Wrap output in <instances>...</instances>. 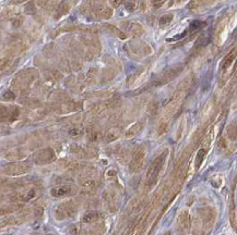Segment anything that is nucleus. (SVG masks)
<instances>
[{"label":"nucleus","instance_id":"obj_1","mask_svg":"<svg viewBox=\"0 0 237 235\" xmlns=\"http://www.w3.org/2000/svg\"><path fill=\"white\" fill-rule=\"evenodd\" d=\"M166 154H167V151H164L163 154H161L159 157H156L155 160L152 162V165L150 167L149 171H148V181L153 182L155 180V178L157 176V174L159 173L161 169H162L164 162H165L166 159Z\"/></svg>","mask_w":237,"mask_h":235},{"label":"nucleus","instance_id":"obj_2","mask_svg":"<svg viewBox=\"0 0 237 235\" xmlns=\"http://www.w3.org/2000/svg\"><path fill=\"white\" fill-rule=\"evenodd\" d=\"M75 206L70 202H66V204H62L56 209V217H57L58 220H64V219L72 217L75 215Z\"/></svg>","mask_w":237,"mask_h":235},{"label":"nucleus","instance_id":"obj_3","mask_svg":"<svg viewBox=\"0 0 237 235\" xmlns=\"http://www.w3.org/2000/svg\"><path fill=\"white\" fill-rule=\"evenodd\" d=\"M189 225H190V220H189V213L188 211L184 210L178 217V226H177V232L178 235H187L188 231H189Z\"/></svg>","mask_w":237,"mask_h":235},{"label":"nucleus","instance_id":"obj_4","mask_svg":"<svg viewBox=\"0 0 237 235\" xmlns=\"http://www.w3.org/2000/svg\"><path fill=\"white\" fill-rule=\"evenodd\" d=\"M144 158H146V149L144 148H140L139 150L135 152L131 162H130V171L131 172L139 171L140 169H141V167H142L143 162H144Z\"/></svg>","mask_w":237,"mask_h":235},{"label":"nucleus","instance_id":"obj_5","mask_svg":"<svg viewBox=\"0 0 237 235\" xmlns=\"http://www.w3.org/2000/svg\"><path fill=\"white\" fill-rule=\"evenodd\" d=\"M54 159V152L51 149H45V150L38 152L36 158H35V161L37 163H46V162H49Z\"/></svg>","mask_w":237,"mask_h":235},{"label":"nucleus","instance_id":"obj_6","mask_svg":"<svg viewBox=\"0 0 237 235\" xmlns=\"http://www.w3.org/2000/svg\"><path fill=\"white\" fill-rule=\"evenodd\" d=\"M29 169L25 167V165H9L7 167V169L4 170V172L9 175H20V174H23L25 172H27Z\"/></svg>","mask_w":237,"mask_h":235},{"label":"nucleus","instance_id":"obj_7","mask_svg":"<svg viewBox=\"0 0 237 235\" xmlns=\"http://www.w3.org/2000/svg\"><path fill=\"white\" fill-rule=\"evenodd\" d=\"M71 193V187L68 185H64V186H59V187H55L51 189V195L54 197H62L66 195H69Z\"/></svg>","mask_w":237,"mask_h":235},{"label":"nucleus","instance_id":"obj_8","mask_svg":"<svg viewBox=\"0 0 237 235\" xmlns=\"http://www.w3.org/2000/svg\"><path fill=\"white\" fill-rule=\"evenodd\" d=\"M104 200H105V204L108 206L110 209H115L116 206H117V198H116V196L113 193L110 191H106L105 194H104Z\"/></svg>","mask_w":237,"mask_h":235},{"label":"nucleus","instance_id":"obj_9","mask_svg":"<svg viewBox=\"0 0 237 235\" xmlns=\"http://www.w3.org/2000/svg\"><path fill=\"white\" fill-rule=\"evenodd\" d=\"M235 57H236V50L234 49L233 51H230V54H227L226 57L223 59V62H222V67H223V70H226V69H228V67L232 65L233 61L235 60Z\"/></svg>","mask_w":237,"mask_h":235},{"label":"nucleus","instance_id":"obj_10","mask_svg":"<svg viewBox=\"0 0 237 235\" xmlns=\"http://www.w3.org/2000/svg\"><path fill=\"white\" fill-rule=\"evenodd\" d=\"M98 212L96 211H91V212H88V213H85L83 215V218H82V221L85 222V223H92V222H95L96 220H98Z\"/></svg>","mask_w":237,"mask_h":235},{"label":"nucleus","instance_id":"obj_11","mask_svg":"<svg viewBox=\"0 0 237 235\" xmlns=\"http://www.w3.org/2000/svg\"><path fill=\"white\" fill-rule=\"evenodd\" d=\"M140 130H141V124H139V123H135V124H133L132 126H130L128 131L126 132V137H127V138L135 137V135H137L140 132Z\"/></svg>","mask_w":237,"mask_h":235},{"label":"nucleus","instance_id":"obj_12","mask_svg":"<svg viewBox=\"0 0 237 235\" xmlns=\"http://www.w3.org/2000/svg\"><path fill=\"white\" fill-rule=\"evenodd\" d=\"M206 154H207V149H206V148H201V149L197 152V157H196V168L197 169H199V167L203 162V160L206 158Z\"/></svg>","mask_w":237,"mask_h":235},{"label":"nucleus","instance_id":"obj_13","mask_svg":"<svg viewBox=\"0 0 237 235\" xmlns=\"http://www.w3.org/2000/svg\"><path fill=\"white\" fill-rule=\"evenodd\" d=\"M204 22H201V21H193V22H191V24H190L189 26V30H191V32H196V30H199L201 27L204 26ZM188 30V32H189Z\"/></svg>","mask_w":237,"mask_h":235},{"label":"nucleus","instance_id":"obj_14","mask_svg":"<svg viewBox=\"0 0 237 235\" xmlns=\"http://www.w3.org/2000/svg\"><path fill=\"white\" fill-rule=\"evenodd\" d=\"M35 196V191L32 189V191H29L26 193H22V194L19 196V199L20 200H23V202H27V200H30L32 199Z\"/></svg>","mask_w":237,"mask_h":235},{"label":"nucleus","instance_id":"obj_15","mask_svg":"<svg viewBox=\"0 0 237 235\" xmlns=\"http://www.w3.org/2000/svg\"><path fill=\"white\" fill-rule=\"evenodd\" d=\"M172 20H173V14H165V15H163L159 19V25L161 26H166V25H168L172 22Z\"/></svg>","mask_w":237,"mask_h":235},{"label":"nucleus","instance_id":"obj_16","mask_svg":"<svg viewBox=\"0 0 237 235\" xmlns=\"http://www.w3.org/2000/svg\"><path fill=\"white\" fill-rule=\"evenodd\" d=\"M119 136V131L117 128H112L110 131H108L107 133V141H115L116 138Z\"/></svg>","mask_w":237,"mask_h":235},{"label":"nucleus","instance_id":"obj_17","mask_svg":"<svg viewBox=\"0 0 237 235\" xmlns=\"http://www.w3.org/2000/svg\"><path fill=\"white\" fill-rule=\"evenodd\" d=\"M81 186H83L85 188L94 187L95 181H93V180H83V181H81Z\"/></svg>","mask_w":237,"mask_h":235},{"label":"nucleus","instance_id":"obj_18","mask_svg":"<svg viewBox=\"0 0 237 235\" xmlns=\"http://www.w3.org/2000/svg\"><path fill=\"white\" fill-rule=\"evenodd\" d=\"M187 33H189L188 32V30H185V32H183V34H180V35H176V36H174L173 38H169V39H167V41H179V39H183L184 37L186 36Z\"/></svg>","mask_w":237,"mask_h":235},{"label":"nucleus","instance_id":"obj_19","mask_svg":"<svg viewBox=\"0 0 237 235\" xmlns=\"http://www.w3.org/2000/svg\"><path fill=\"white\" fill-rule=\"evenodd\" d=\"M10 223H11L10 219H1V220H0V230H1V228H4L8 224H10Z\"/></svg>","mask_w":237,"mask_h":235},{"label":"nucleus","instance_id":"obj_20","mask_svg":"<svg viewBox=\"0 0 237 235\" xmlns=\"http://www.w3.org/2000/svg\"><path fill=\"white\" fill-rule=\"evenodd\" d=\"M109 2L114 8H118L119 6H121L124 0H109Z\"/></svg>","mask_w":237,"mask_h":235},{"label":"nucleus","instance_id":"obj_21","mask_svg":"<svg viewBox=\"0 0 237 235\" xmlns=\"http://www.w3.org/2000/svg\"><path fill=\"white\" fill-rule=\"evenodd\" d=\"M106 175H107V178H116V175H117V172H116L115 170L110 169V170H108V171L106 172Z\"/></svg>","mask_w":237,"mask_h":235},{"label":"nucleus","instance_id":"obj_22","mask_svg":"<svg viewBox=\"0 0 237 235\" xmlns=\"http://www.w3.org/2000/svg\"><path fill=\"white\" fill-rule=\"evenodd\" d=\"M4 98L6 100H10V99H13L14 98V95L12 94V93H10V91H8V93H6V94L4 95Z\"/></svg>","mask_w":237,"mask_h":235},{"label":"nucleus","instance_id":"obj_23","mask_svg":"<svg viewBox=\"0 0 237 235\" xmlns=\"http://www.w3.org/2000/svg\"><path fill=\"white\" fill-rule=\"evenodd\" d=\"M166 128H167V123H163V124H161V126H159V134H163V133H165Z\"/></svg>","mask_w":237,"mask_h":235},{"label":"nucleus","instance_id":"obj_24","mask_svg":"<svg viewBox=\"0 0 237 235\" xmlns=\"http://www.w3.org/2000/svg\"><path fill=\"white\" fill-rule=\"evenodd\" d=\"M135 4H132V2H128V4H126V8H127L128 10H130V11L133 10V9H135Z\"/></svg>","mask_w":237,"mask_h":235},{"label":"nucleus","instance_id":"obj_25","mask_svg":"<svg viewBox=\"0 0 237 235\" xmlns=\"http://www.w3.org/2000/svg\"><path fill=\"white\" fill-rule=\"evenodd\" d=\"M197 1H198V0H191V1L189 2V4H188V7H189L190 9L197 7Z\"/></svg>","mask_w":237,"mask_h":235},{"label":"nucleus","instance_id":"obj_26","mask_svg":"<svg viewBox=\"0 0 237 235\" xmlns=\"http://www.w3.org/2000/svg\"><path fill=\"white\" fill-rule=\"evenodd\" d=\"M153 1V4H155V6H159V4H162L165 0H152Z\"/></svg>","mask_w":237,"mask_h":235},{"label":"nucleus","instance_id":"obj_27","mask_svg":"<svg viewBox=\"0 0 237 235\" xmlns=\"http://www.w3.org/2000/svg\"><path fill=\"white\" fill-rule=\"evenodd\" d=\"M70 134H71V135H78L79 134V131H78V130H75V131L72 130V131L70 132Z\"/></svg>","mask_w":237,"mask_h":235},{"label":"nucleus","instance_id":"obj_28","mask_svg":"<svg viewBox=\"0 0 237 235\" xmlns=\"http://www.w3.org/2000/svg\"><path fill=\"white\" fill-rule=\"evenodd\" d=\"M164 235H172V233H170V232H165Z\"/></svg>","mask_w":237,"mask_h":235},{"label":"nucleus","instance_id":"obj_29","mask_svg":"<svg viewBox=\"0 0 237 235\" xmlns=\"http://www.w3.org/2000/svg\"><path fill=\"white\" fill-rule=\"evenodd\" d=\"M48 235H53V234H48Z\"/></svg>","mask_w":237,"mask_h":235},{"label":"nucleus","instance_id":"obj_30","mask_svg":"<svg viewBox=\"0 0 237 235\" xmlns=\"http://www.w3.org/2000/svg\"><path fill=\"white\" fill-rule=\"evenodd\" d=\"M0 198H1V197H0Z\"/></svg>","mask_w":237,"mask_h":235}]
</instances>
